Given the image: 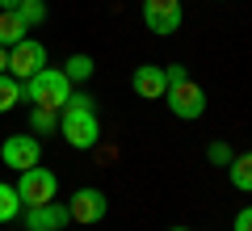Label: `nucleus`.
I'll return each mask as SVG.
<instances>
[{
  "instance_id": "f257e3e1",
  "label": "nucleus",
  "mask_w": 252,
  "mask_h": 231,
  "mask_svg": "<svg viewBox=\"0 0 252 231\" xmlns=\"http://www.w3.org/2000/svg\"><path fill=\"white\" fill-rule=\"evenodd\" d=\"M26 97L42 109H63L72 101V80L63 76V67H42L26 80Z\"/></svg>"
},
{
  "instance_id": "1a4fd4ad",
  "label": "nucleus",
  "mask_w": 252,
  "mask_h": 231,
  "mask_svg": "<svg viewBox=\"0 0 252 231\" xmlns=\"http://www.w3.org/2000/svg\"><path fill=\"white\" fill-rule=\"evenodd\" d=\"M26 227L30 231H63L67 223H72V214H67V206L59 202H42V206H26Z\"/></svg>"
},
{
  "instance_id": "20e7f679",
  "label": "nucleus",
  "mask_w": 252,
  "mask_h": 231,
  "mask_svg": "<svg viewBox=\"0 0 252 231\" xmlns=\"http://www.w3.org/2000/svg\"><path fill=\"white\" fill-rule=\"evenodd\" d=\"M55 194H59V177H55L51 168H26L17 177V198L21 206H42V202H55Z\"/></svg>"
},
{
  "instance_id": "2eb2a0df",
  "label": "nucleus",
  "mask_w": 252,
  "mask_h": 231,
  "mask_svg": "<svg viewBox=\"0 0 252 231\" xmlns=\"http://www.w3.org/2000/svg\"><path fill=\"white\" fill-rule=\"evenodd\" d=\"M93 71H97V63H93V55H72V59L63 63V76H67L72 84H84V80L93 76Z\"/></svg>"
},
{
  "instance_id": "423d86ee",
  "label": "nucleus",
  "mask_w": 252,
  "mask_h": 231,
  "mask_svg": "<svg viewBox=\"0 0 252 231\" xmlns=\"http://www.w3.org/2000/svg\"><path fill=\"white\" fill-rule=\"evenodd\" d=\"M46 67V46L38 42V38H21L17 46H9V76H17V80H30L34 71Z\"/></svg>"
},
{
  "instance_id": "7ed1b4c3",
  "label": "nucleus",
  "mask_w": 252,
  "mask_h": 231,
  "mask_svg": "<svg viewBox=\"0 0 252 231\" xmlns=\"http://www.w3.org/2000/svg\"><path fill=\"white\" fill-rule=\"evenodd\" d=\"M164 101H168V114H172V118H181V122H198V118L206 114V93H202L193 80L168 84Z\"/></svg>"
},
{
  "instance_id": "a211bd4d",
  "label": "nucleus",
  "mask_w": 252,
  "mask_h": 231,
  "mask_svg": "<svg viewBox=\"0 0 252 231\" xmlns=\"http://www.w3.org/2000/svg\"><path fill=\"white\" fill-rule=\"evenodd\" d=\"M231 156H235V151L227 147V143H210V147H206V160L219 164V168H227V164H231Z\"/></svg>"
},
{
  "instance_id": "f03ea898",
  "label": "nucleus",
  "mask_w": 252,
  "mask_h": 231,
  "mask_svg": "<svg viewBox=\"0 0 252 231\" xmlns=\"http://www.w3.org/2000/svg\"><path fill=\"white\" fill-rule=\"evenodd\" d=\"M59 134L67 139V147H76V151H89V147H97V139H101L97 109L63 105V109H59Z\"/></svg>"
},
{
  "instance_id": "6ab92c4d",
  "label": "nucleus",
  "mask_w": 252,
  "mask_h": 231,
  "mask_svg": "<svg viewBox=\"0 0 252 231\" xmlns=\"http://www.w3.org/2000/svg\"><path fill=\"white\" fill-rule=\"evenodd\" d=\"M181 80H189L185 63H168V67H164V84H181Z\"/></svg>"
},
{
  "instance_id": "0eeeda50",
  "label": "nucleus",
  "mask_w": 252,
  "mask_h": 231,
  "mask_svg": "<svg viewBox=\"0 0 252 231\" xmlns=\"http://www.w3.org/2000/svg\"><path fill=\"white\" fill-rule=\"evenodd\" d=\"M181 21H185L181 0H143V26L152 34H177Z\"/></svg>"
},
{
  "instance_id": "39448f33",
  "label": "nucleus",
  "mask_w": 252,
  "mask_h": 231,
  "mask_svg": "<svg viewBox=\"0 0 252 231\" xmlns=\"http://www.w3.org/2000/svg\"><path fill=\"white\" fill-rule=\"evenodd\" d=\"M0 160L9 164V168L26 172V168H34V164H42V143H38L34 134H9V139L0 143Z\"/></svg>"
},
{
  "instance_id": "f3484780",
  "label": "nucleus",
  "mask_w": 252,
  "mask_h": 231,
  "mask_svg": "<svg viewBox=\"0 0 252 231\" xmlns=\"http://www.w3.org/2000/svg\"><path fill=\"white\" fill-rule=\"evenodd\" d=\"M17 17L34 30V26H42V21H46V4H42V0H21V4H17Z\"/></svg>"
},
{
  "instance_id": "aec40b11",
  "label": "nucleus",
  "mask_w": 252,
  "mask_h": 231,
  "mask_svg": "<svg viewBox=\"0 0 252 231\" xmlns=\"http://www.w3.org/2000/svg\"><path fill=\"white\" fill-rule=\"evenodd\" d=\"M231 231H252V206H244V210L231 219Z\"/></svg>"
},
{
  "instance_id": "4468645a",
  "label": "nucleus",
  "mask_w": 252,
  "mask_h": 231,
  "mask_svg": "<svg viewBox=\"0 0 252 231\" xmlns=\"http://www.w3.org/2000/svg\"><path fill=\"white\" fill-rule=\"evenodd\" d=\"M21 198H17V185H9V181H0V223H13L21 219Z\"/></svg>"
},
{
  "instance_id": "9b49d317",
  "label": "nucleus",
  "mask_w": 252,
  "mask_h": 231,
  "mask_svg": "<svg viewBox=\"0 0 252 231\" xmlns=\"http://www.w3.org/2000/svg\"><path fill=\"white\" fill-rule=\"evenodd\" d=\"M21 38H30V26L17 17V9H0V46H17Z\"/></svg>"
},
{
  "instance_id": "dca6fc26",
  "label": "nucleus",
  "mask_w": 252,
  "mask_h": 231,
  "mask_svg": "<svg viewBox=\"0 0 252 231\" xmlns=\"http://www.w3.org/2000/svg\"><path fill=\"white\" fill-rule=\"evenodd\" d=\"M30 131H38V134L59 131V109H42V105H34V114H30Z\"/></svg>"
},
{
  "instance_id": "ddd939ff",
  "label": "nucleus",
  "mask_w": 252,
  "mask_h": 231,
  "mask_svg": "<svg viewBox=\"0 0 252 231\" xmlns=\"http://www.w3.org/2000/svg\"><path fill=\"white\" fill-rule=\"evenodd\" d=\"M21 97H26V84L17 76H9V71H0V114H9Z\"/></svg>"
},
{
  "instance_id": "5701e85b",
  "label": "nucleus",
  "mask_w": 252,
  "mask_h": 231,
  "mask_svg": "<svg viewBox=\"0 0 252 231\" xmlns=\"http://www.w3.org/2000/svg\"><path fill=\"white\" fill-rule=\"evenodd\" d=\"M172 231H189V227H172Z\"/></svg>"
},
{
  "instance_id": "6e6552de",
  "label": "nucleus",
  "mask_w": 252,
  "mask_h": 231,
  "mask_svg": "<svg viewBox=\"0 0 252 231\" xmlns=\"http://www.w3.org/2000/svg\"><path fill=\"white\" fill-rule=\"evenodd\" d=\"M109 210V198L101 194V189H76L72 202H67V214H72V223H80V227H93V223H101Z\"/></svg>"
},
{
  "instance_id": "412c9836",
  "label": "nucleus",
  "mask_w": 252,
  "mask_h": 231,
  "mask_svg": "<svg viewBox=\"0 0 252 231\" xmlns=\"http://www.w3.org/2000/svg\"><path fill=\"white\" fill-rule=\"evenodd\" d=\"M0 71H9V46H0Z\"/></svg>"
},
{
  "instance_id": "4be33fe9",
  "label": "nucleus",
  "mask_w": 252,
  "mask_h": 231,
  "mask_svg": "<svg viewBox=\"0 0 252 231\" xmlns=\"http://www.w3.org/2000/svg\"><path fill=\"white\" fill-rule=\"evenodd\" d=\"M21 0H0V9H17Z\"/></svg>"
},
{
  "instance_id": "9d476101",
  "label": "nucleus",
  "mask_w": 252,
  "mask_h": 231,
  "mask_svg": "<svg viewBox=\"0 0 252 231\" xmlns=\"http://www.w3.org/2000/svg\"><path fill=\"white\" fill-rule=\"evenodd\" d=\"M130 89H135L143 101H160L164 93H168V84H164V67H152V63L135 67V76H130Z\"/></svg>"
},
{
  "instance_id": "f8f14e48",
  "label": "nucleus",
  "mask_w": 252,
  "mask_h": 231,
  "mask_svg": "<svg viewBox=\"0 0 252 231\" xmlns=\"http://www.w3.org/2000/svg\"><path fill=\"white\" fill-rule=\"evenodd\" d=\"M227 177H231V185L240 189V194H252V151L231 156V164H227Z\"/></svg>"
}]
</instances>
